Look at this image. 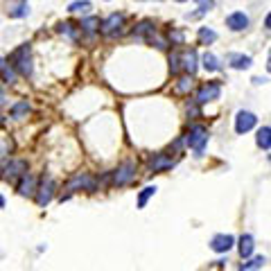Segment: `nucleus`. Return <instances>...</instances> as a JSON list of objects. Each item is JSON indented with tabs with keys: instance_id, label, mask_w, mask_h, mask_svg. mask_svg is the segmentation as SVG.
Instances as JSON below:
<instances>
[{
	"instance_id": "4",
	"label": "nucleus",
	"mask_w": 271,
	"mask_h": 271,
	"mask_svg": "<svg viewBox=\"0 0 271 271\" xmlns=\"http://www.w3.org/2000/svg\"><path fill=\"white\" fill-rule=\"evenodd\" d=\"M136 179V163L133 161H124L120 163L118 168L111 172V183L115 187H122V185H129V183Z\"/></svg>"
},
{
	"instance_id": "6",
	"label": "nucleus",
	"mask_w": 271,
	"mask_h": 271,
	"mask_svg": "<svg viewBox=\"0 0 271 271\" xmlns=\"http://www.w3.org/2000/svg\"><path fill=\"white\" fill-rule=\"evenodd\" d=\"M36 203H39L41 208H45L50 201H52V197H54V181L50 177H43L41 179V183L36 185Z\"/></svg>"
},
{
	"instance_id": "30",
	"label": "nucleus",
	"mask_w": 271,
	"mask_h": 271,
	"mask_svg": "<svg viewBox=\"0 0 271 271\" xmlns=\"http://www.w3.org/2000/svg\"><path fill=\"white\" fill-rule=\"evenodd\" d=\"M59 32H61V34H68L70 39H77V32H75L73 23H59Z\"/></svg>"
},
{
	"instance_id": "32",
	"label": "nucleus",
	"mask_w": 271,
	"mask_h": 271,
	"mask_svg": "<svg viewBox=\"0 0 271 271\" xmlns=\"http://www.w3.org/2000/svg\"><path fill=\"white\" fill-rule=\"evenodd\" d=\"M170 41H172V43H183V32L172 30L170 32Z\"/></svg>"
},
{
	"instance_id": "12",
	"label": "nucleus",
	"mask_w": 271,
	"mask_h": 271,
	"mask_svg": "<svg viewBox=\"0 0 271 271\" xmlns=\"http://www.w3.org/2000/svg\"><path fill=\"white\" fill-rule=\"evenodd\" d=\"M25 172H27V163L25 161H11V163H7L2 177H5V181H16V179H20Z\"/></svg>"
},
{
	"instance_id": "10",
	"label": "nucleus",
	"mask_w": 271,
	"mask_h": 271,
	"mask_svg": "<svg viewBox=\"0 0 271 271\" xmlns=\"http://www.w3.org/2000/svg\"><path fill=\"white\" fill-rule=\"evenodd\" d=\"M226 27L231 32H244L249 27V16L244 11H233L226 16Z\"/></svg>"
},
{
	"instance_id": "3",
	"label": "nucleus",
	"mask_w": 271,
	"mask_h": 271,
	"mask_svg": "<svg viewBox=\"0 0 271 271\" xmlns=\"http://www.w3.org/2000/svg\"><path fill=\"white\" fill-rule=\"evenodd\" d=\"M185 145L194 152V156H201L208 145V129L201 127V124H192L185 136Z\"/></svg>"
},
{
	"instance_id": "17",
	"label": "nucleus",
	"mask_w": 271,
	"mask_h": 271,
	"mask_svg": "<svg viewBox=\"0 0 271 271\" xmlns=\"http://www.w3.org/2000/svg\"><path fill=\"white\" fill-rule=\"evenodd\" d=\"M253 249H256V240H253V235H242L240 237V244H237V251H240L242 258H251Z\"/></svg>"
},
{
	"instance_id": "35",
	"label": "nucleus",
	"mask_w": 271,
	"mask_h": 271,
	"mask_svg": "<svg viewBox=\"0 0 271 271\" xmlns=\"http://www.w3.org/2000/svg\"><path fill=\"white\" fill-rule=\"evenodd\" d=\"M267 70L271 73V50H269V57H267Z\"/></svg>"
},
{
	"instance_id": "11",
	"label": "nucleus",
	"mask_w": 271,
	"mask_h": 271,
	"mask_svg": "<svg viewBox=\"0 0 271 271\" xmlns=\"http://www.w3.org/2000/svg\"><path fill=\"white\" fill-rule=\"evenodd\" d=\"M174 168V158H170L168 154H154L152 161H149V172H165V170Z\"/></svg>"
},
{
	"instance_id": "37",
	"label": "nucleus",
	"mask_w": 271,
	"mask_h": 271,
	"mask_svg": "<svg viewBox=\"0 0 271 271\" xmlns=\"http://www.w3.org/2000/svg\"><path fill=\"white\" fill-rule=\"evenodd\" d=\"M177 2H185V0H177Z\"/></svg>"
},
{
	"instance_id": "26",
	"label": "nucleus",
	"mask_w": 271,
	"mask_h": 271,
	"mask_svg": "<svg viewBox=\"0 0 271 271\" xmlns=\"http://www.w3.org/2000/svg\"><path fill=\"white\" fill-rule=\"evenodd\" d=\"M156 194V185H147V187H143L140 190V194H138V208H145L147 206V201Z\"/></svg>"
},
{
	"instance_id": "28",
	"label": "nucleus",
	"mask_w": 271,
	"mask_h": 271,
	"mask_svg": "<svg viewBox=\"0 0 271 271\" xmlns=\"http://www.w3.org/2000/svg\"><path fill=\"white\" fill-rule=\"evenodd\" d=\"M265 258H262V256H258V258H251V260H249V262H242V265H240V269H262V267H265Z\"/></svg>"
},
{
	"instance_id": "18",
	"label": "nucleus",
	"mask_w": 271,
	"mask_h": 271,
	"mask_svg": "<svg viewBox=\"0 0 271 271\" xmlns=\"http://www.w3.org/2000/svg\"><path fill=\"white\" fill-rule=\"evenodd\" d=\"M7 14H9V18H23V16H27V14H30V5H27V0H20V2L9 5Z\"/></svg>"
},
{
	"instance_id": "24",
	"label": "nucleus",
	"mask_w": 271,
	"mask_h": 271,
	"mask_svg": "<svg viewBox=\"0 0 271 271\" xmlns=\"http://www.w3.org/2000/svg\"><path fill=\"white\" fill-rule=\"evenodd\" d=\"M90 9H93V5L89 0H77V2H70L68 5V11H73V14H89Z\"/></svg>"
},
{
	"instance_id": "22",
	"label": "nucleus",
	"mask_w": 271,
	"mask_h": 271,
	"mask_svg": "<svg viewBox=\"0 0 271 271\" xmlns=\"http://www.w3.org/2000/svg\"><path fill=\"white\" fill-rule=\"evenodd\" d=\"M0 82H5V84H14L16 82V70L11 64H2V68H0Z\"/></svg>"
},
{
	"instance_id": "27",
	"label": "nucleus",
	"mask_w": 271,
	"mask_h": 271,
	"mask_svg": "<svg viewBox=\"0 0 271 271\" xmlns=\"http://www.w3.org/2000/svg\"><path fill=\"white\" fill-rule=\"evenodd\" d=\"M199 41H201L203 45H210L217 41V34L215 30H210V27H199Z\"/></svg>"
},
{
	"instance_id": "1",
	"label": "nucleus",
	"mask_w": 271,
	"mask_h": 271,
	"mask_svg": "<svg viewBox=\"0 0 271 271\" xmlns=\"http://www.w3.org/2000/svg\"><path fill=\"white\" fill-rule=\"evenodd\" d=\"M30 52H32L30 43H25V45H20V48H16L14 52H11V57H9V64L14 66V70L18 75H23V77H32V73H34Z\"/></svg>"
},
{
	"instance_id": "2",
	"label": "nucleus",
	"mask_w": 271,
	"mask_h": 271,
	"mask_svg": "<svg viewBox=\"0 0 271 271\" xmlns=\"http://www.w3.org/2000/svg\"><path fill=\"white\" fill-rule=\"evenodd\" d=\"M66 190H68V194H64V197H61V201H64V199H68L73 192H79V190L95 192V190H97V179L90 177L89 172H79V174H75V177L70 179L68 183H66Z\"/></svg>"
},
{
	"instance_id": "5",
	"label": "nucleus",
	"mask_w": 271,
	"mask_h": 271,
	"mask_svg": "<svg viewBox=\"0 0 271 271\" xmlns=\"http://www.w3.org/2000/svg\"><path fill=\"white\" fill-rule=\"evenodd\" d=\"M219 95H222L219 82H206V84L199 86V90H197V104L215 102V99H219Z\"/></svg>"
},
{
	"instance_id": "23",
	"label": "nucleus",
	"mask_w": 271,
	"mask_h": 271,
	"mask_svg": "<svg viewBox=\"0 0 271 271\" xmlns=\"http://www.w3.org/2000/svg\"><path fill=\"white\" fill-rule=\"evenodd\" d=\"M99 18H95V16H89V18H84L82 23H79V27H82V32H86V34H93L95 30H99Z\"/></svg>"
},
{
	"instance_id": "13",
	"label": "nucleus",
	"mask_w": 271,
	"mask_h": 271,
	"mask_svg": "<svg viewBox=\"0 0 271 271\" xmlns=\"http://www.w3.org/2000/svg\"><path fill=\"white\" fill-rule=\"evenodd\" d=\"M18 194H23V197H34V194H36V179L32 177V174L25 172L23 177H20V181H18Z\"/></svg>"
},
{
	"instance_id": "33",
	"label": "nucleus",
	"mask_w": 271,
	"mask_h": 271,
	"mask_svg": "<svg viewBox=\"0 0 271 271\" xmlns=\"http://www.w3.org/2000/svg\"><path fill=\"white\" fill-rule=\"evenodd\" d=\"M265 27L271 32V11H269V14H267V18H265Z\"/></svg>"
},
{
	"instance_id": "9",
	"label": "nucleus",
	"mask_w": 271,
	"mask_h": 271,
	"mask_svg": "<svg viewBox=\"0 0 271 271\" xmlns=\"http://www.w3.org/2000/svg\"><path fill=\"white\" fill-rule=\"evenodd\" d=\"M233 244H235V237L228 235V233H219L210 240V249L215 253H228L233 249Z\"/></svg>"
},
{
	"instance_id": "31",
	"label": "nucleus",
	"mask_w": 271,
	"mask_h": 271,
	"mask_svg": "<svg viewBox=\"0 0 271 271\" xmlns=\"http://www.w3.org/2000/svg\"><path fill=\"white\" fill-rule=\"evenodd\" d=\"M194 2L199 5V11H201V14H206V11H210L212 7H215V0H194Z\"/></svg>"
},
{
	"instance_id": "21",
	"label": "nucleus",
	"mask_w": 271,
	"mask_h": 271,
	"mask_svg": "<svg viewBox=\"0 0 271 271\" xmlns=\"http://www.w3.org/2000/svg\"><path fill=\"white\" fill-rule=\"evenodd\" d=\"M143 34H156V25L152 20H140L133 30V36H143Z\"/></svg>"
},
{
	"instance_id": "15",
	"label": "nucleus",
	"mask_w": 271,
	"mask_h": 271,
	"mask_svg": "<svg viewBox=\"0 0 271 271\" xmlns=\"http://www.w3.org/2000/svg\"><path fill=\"white\" fill-rule=\"evenodd\" d=\"M228 64H231V68L235 70H247L251 68V57H247V54H237V52H231L228 54Z\"/></svg>"
},
{
	"instance_id": "25",
	"label": "nucleus",
	"mask_w": 271,
	"mask_h": 271,
	"mask_svg": "<svg viewBox=\"0 0 271 271\" xmlns=\"http://www.w3.org/2000/svg\"><path fill=\"white\" fill-rule=\"evenodd\" d=\"M190 89H192V75H185V77H179L177 79V86H174V90H177L179 95L187 93Z\"/></svg>"
},
{
	"instance_id": "14",
	"label": "nucleus",
	"mask_w": 271,
	"mask_h": 271,
	"mask_svg": "<svg viewBox=\"0 0 271 271\" xmlns=\"http://www.w3.org/2000/svg\"><path fill=\"white\" fill-rule=\"evenodd\" d=\"M181 68L185 70L187 75L197 73V68H199V54H197V50H190V52L183 54V57H181Z\"/></svg>"
},
{
	"instance_id": "7",
	"label": "nucleus",
	"mask_w": 271,
	"mask_h": 271,
	"mask_svg": "<svg viewBox=\"0 0 271 271\" xmlns=\"http://www.w3.org/2000/svg\"><path fill=\"white\" fill-rule=\"evenodd\" d=\"M258 124V118L251 113V111H237V115H235V133H247V131H251L253 127Z\"/></svg>"
},
{
	"instance_id": "20",
	"label": "nucleus",
	"mask_w": 271,
	"mask_h": 271,
	"mask_svg": "<svg viewBox=\"0 0 271 271\" xmlns=\"http://www.w3.org/2000/svg\"><path fill=\"white\" fill-rule=\"evenodd\" d=\"M201 64H203V68L208 70V73H217V70H222V64H219V59H217L215 54H210V52H206L201 57Z\"/></svg>"
},
{
	"instance_id": "29",
	"label": "nucleus",
	"mask_w": 271,
	"mask_h": 271,
	"mask_svg": "<svg viewBox=\"0 0 271 271\" xmlns=\"http://www.w3.org/2000/svg\"><path fill=\"white\" fill-rule=\"evenodd\" d=\"M179 70H181V54H170V73L177 75Z\"/></svg>"
},
{
	"instance_id": "8",
	"label": "nucleus",
	"mask_w": 271,
	"mask_h": 271,
	"mask_svg": "<svg viewBox=\"0 0 271 271\" xmlns=\"http://www.w3.org/2000/svg\"><path fill=\"white\" fill-rule=\"evenodd\" d=\"M122 25H124V16L122 14H111L108 18L102 20V25H99V27H102V32L106 36H115L120 30H122Z\"/></svg>"
},
{
	"instance_id": "19",
	"label": "nucleus",
	"mask_w": 271,
	"mask_h": 271,
	"mask_svg": "<svg viewBox=\"0 0 271 271\" xmlns=\"http://www.w3.org/2000/svg\"><path fill=\"white\" fill-rule=\"evenodd\" d=\"M256 145L260 149H271V127H260L258 129Z\"/></svg>"
},
{
	"instance_id": "34",
	"label": "nucleus",
	"mask_w": 271,
	"mask_h": 271,
	"mask_svg": "<svg viewBox=\"0 0 271 271\" xmlns=\"http://www.w3.org/2000/svg\"><path fill=\"white\" fill-rule=\"evenodd\" d=\"M265 82H267V77H253V84H256V86L265 84Z\"/></svg>"
},
{
	"instance_id": "16",
	"label": "nucleus",
	"mask_w": 271,
	"mask_h": 271,
	"mask_svg": "<svg viewBox=\"0 0 271 271\" xmlns=\"http://www.w3.org/2000/svg\"><path fill=\"white\" fill-rule=\"evenodd\" d=\"M30 111H32L30 102H27V99H18V102H16L14 106L9 108V118L23 120V118H27V113H30Z\"/></svg>"
},
{
	"instance_id": "36",
	"label": "nucleus",
	"mask_w": 271,
	"mask_h": 271,
	"mask_svg": "<svg viewBox=\"0 0 271 271\" xmlns=\"http://www.w3.org/2000/svg\"><path fill=\"white\" fill-rule=\"evenodd\" d=\"M2 64H5V61H2V59H0V68H2Z\"/></svg>"
}]
</instances>
